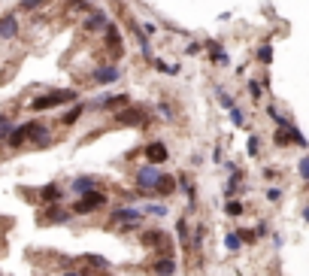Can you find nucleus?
I'll return each mask as SVG.
<instances>
[{
  "label": "nucleus",
  "instance_id": "2eb2a0df",
  "mask_svg": "<svg viewBox=\"0 0 309 276\" xmlns=\"http://www.w3.org/2000/svg\"><path fill=\"white\" fill-rule=\"evenodd\" d=\"M97 188V179L94 176H76L70 182V194H76V197H82V194H88V192H94Z\"/></svg>",
  "mask_w": 309,
  "mask_h": 276
},
{
  "label": "nucleus",
  "instance_id": "58836bf2",
  "mask_svg": "<svg viewBox=\"0 0 309 276\" xmlns=\"http://www.w3.org/2000/svg\"><path fill=\"white\" fill-rule=\"evenodd\" d=\"M140 30H142V33H145V37H149V40H152V37H155V33H158L161 28H158L155 22H142V25H140Z\"/></svg>",
  "mask_w": 309,
  "mask_h": 276
},
{
  "label": "nucleus",
  "instance_id": "c85d7f7f",
  "mask_svg": "<svg viewBox=\"0 0 309 276\" xmlns=\"http://www.w3.org/2000/svg\"><path fill=\"white\" fill-rule=\"evenodd\" d=\"M225 213H227L230 219H240V216L246 213V206H243V200H227V203H225Z\"/></svg>",
  "mask_w": 309,
  "mask_h": 276
},
{
  "label": "nucleus",
  "instance_id": "4c0bfd02",
  "mask_svg": "<svg viewBox=\"0 0 309 276\" xmlns=\"http://www.w3.org/2000/svg\"><path fill=\"white\" fill-rule=\"evenodd\" d=\"M85 261H88L91 267H103V270L109 267V261H106V258H100V255H85Z\"/></svg>",
  "mask_w": 309,
  "mask_h": 276
},
{
  "label": "nucleus",
  "instance_id": "72a5a7b5",
  "mask_svg": "<svg viewBox=\"0 0 309 276\" xmlns=\"http://www.w3.org/2000/svg\"><path fill=\"white\" fill-rule=\"evenodd\" d=\"M46 3V0H18V9H25V12H36Z\"/></svg>",
  "mask_w": 309,
  "mask_h": 276
},
{
  "label": "nucleus",
  "instance_id": "b1692460",
  "mask_svg": "<svg viewBox=\"0 0 309 276\" xmlns=\"http://www.w3.org/2000/svg\"><path fill=\"white\" fill-rule=\"evenodd\" d=\"M254 61H258V64H270L273 61V46L270 43L258 46V49H254Z\"/></svg>",
  "mask_w": 309,
  "mask_h": 276
},
{
  "label": "nucleus",
  "instance_id": "a878e982",
  "mask_svg": "<svg viewBox=\"0 0 309 276\" xmlns=\"http://www.w3.org/2000/svg\"><path fill=\"white\" fill-rule=\"evenodd\" d=\"M227 115H230V125H233V128H249V118H246V112H243L240 107H233Z\"/></svg>",
  "mask_w": 309,
  "mask_h": 276
},
{
  "label": "nucleus",
  "instance_id": "9b49d317",
  "mask_svg": "<svg viewBox=\"0 0 309 276\" xmlns=\"http://www.w3.org/2000/svg\"><path fill=\"white\" fill-rule=\"evenodd\" d=\"M109 25H112V22H109V15H106L103 9H91L85 19H82V28H85L88 33H100V30H106Z\"/></svg>",
  "mask_w": 309,
  "mask_h": 276
},
{
  "label": "nucleus",
  "instance_id": "20e7f679",
  "mask_svg": "<svg viewBox=\"0 0 309 276\" xmlns=\"http://www.w3.org/2000/svg\"><path fill=\"white\" fill-rule=\"evenodd\" d=\"M103 33H106V55H109V61H106V64H118V61L124 58V40H121V28H118V25H109Z\"/></svg>",
  "mask_w": 309,
  "mask_h": 276
},
{
  "label": "nucleus",
  "instance_id": "6e6552de",
  "mask_svg": "<svg viewBox=\"0 0 309 276\" xmlns=\"http://www.w3.org/2000/svg\"><path fill=\"white\" fill-rule=\"evenodd\" d=\"M88 107L91 110H112V112H118L124 107H131V94H103L97 100H91Z\"/></svg>",
  "mask_w": 309,
  "mask_h": 276
},
{
  "label": "nucleus",
  "instance_id": "c756f323",
  "mask_svg": "<svg viewBox=\"0 0 309 276\" xmlns=\"http://www.w3.org/2000/svg\"><path fill=\"white\" fill-rule=\"evenodd\" d=\"M225 249H227V252H240V249H243V237L230 231V234L225 237Z\"/></svg>",
  "mask_w": 309,
  "mask_h": 276
},
{
  "label": "nucleus",
  "instance_id": "79ce46f5",
  "mask_svg": "<svg viewBox=\"0 0 309 276\" xmlns=\"http://www.w3.org/2000/svg\"><path fill=\"white\" fill-rule=\"evenodd\" d=\"M236 234L243 237V243H254V240H258V234H254V231H246V228H240Z\"/></svg>",
  "mask_w": 309,
  "mask_h": 276
},
{
  "label": "nucleus",
  "instance_id": "ddd939ff",
  "mask_svg": "<svg viewBox=\"0 0 309 276\" xmlns=\"http://www.w3.org/2000/svg\"><path fill=\"white\" fill-rule=\"evenodd\" d=\"M18 15L15 12H3L0 15V40H15L18 37Z\"/></svg>",
  "mask_w": 309,
  "mask_h": 276
},
{
  "label": "nucleus",
  "instance_id": "aec40b11",
  "mask_svg": "<svg viewBox=\"0 0 309 276\" xmlns=\"http://www.w3.org/2000/svg\"><path fill=\"white\" fill-rule=\"evenodd\" d=\"M176 192V176H170V173H164L161 176V182H158V188H155V194H161V197H167V194H173Z\"/></svg>",
  "mask_w": 309,
  "mask_h": 276
},
{
  "label": "nucleus",
  "instance_id": "0eeeda50",
  "mask_svg": "<svg viewBox=\"0 0 309 276\" xmlns=\"http://www.w3.org/2000/svg\"><path fill=\"white\" fill-rule=\"evenodd\" d=\"M121 76H124V73H121L118 64H103V67H94V70L88 73V79L94 82V85H115Z\"/></svg>",
  "mask_w": 309,
  "mask_h": 276
},
{
  "label": "nucleus",
  "instance_id": "423d86ee",
  "mask_svg": "<svg viewBox=\"0 0 309 276\" xmlns=\"http://www.w3.org/2000/svg\"><path fill=\"white\" fill-rule=\"evenodd\" d=\"M115 125H124V128H149V115L137 107H124L115 112Z\"/></svg>",
  "mask_w": 309,
  "mask_h": 276
},
{
  "label": "nucleus",
  "instance_id": "f257e3e1",
  "mask_svg": "<svg viewBox=\"0 0 309 276\" xmlns=\"http://www.w3.org/2000/svg\"><path fill=\"white\" fill-rule=\"evenodd\" d=\"M79 100V91L76 88H55V91H46V94H36L28 107L33 112H49L55 107H70V103Z\"/></svg>",
  "mask_w": 309,
  "mask_h": 276
},
{
  "label": "nucleus",
  "instance_id": "f704fd0d",
  "mask_svg": "<svg viewBox=\"0 0 309 276\" xmlns=\"http://www.w3.org/2000/svg\"><path fill=\"white\" fill-rule=\"evenodd\" d=\"M158 112H161L164 118H167V122H170V118H176V110L170 107V103H167V100H158Z\"/></svg>",
  "mask_w": 309,
  "mask_h": 276
},
{
  "label": "nucleus",
  "instance_id": "a211bd4d",
  "mask_svg": "<svg viewBox=\"0 0 309 276\" xmlns=\"http://www.w3.org/2000/svg\"><path fill=\"white\" fill-rule=\"evenodd\" d=\"M61 197H64V188L55 185V182H49V185L40 188V200H43L46 206H49V203H61Z\"/></svg>",
  "mask_w": 309,
  "mask_h": 276
},
{
  "label": "nucleus",
  "instance_id": "412c9836",
  "mask_svg": "<svg viewBox=\"0 0 309 276\" xmlns=\"http://www.w3.org/2000/svg\"><path fill=\"white\" fill-rule=\"evenodd\" d=\"M176 237H179V246H182V249L191 246V240H188V216H182V219L176 221Z\"/></svg>",
  "mask_w": 309,
  "mask_h": 276
},
{
  "label": "nucleus",
  "instance_id": "6ab92c4d",
  "mask_svg": "<svg viewBox=\"0 0 309 276\" xmlns=\"http://www.w3.org/2000/svg\"><path fill=\"white\" fill-rule=\"evenodd\" d=\"M176 185L188 194V200H191V206H194V203H197V188H194V182H191L185 173H179V176H176Z\"/></svg>",
  "mask_w": 309,
  "mask_h": 276
},
{
  "label": "nucleus",
  "instance_id": "bb28decb",
  "mask_svg": "<svg viewBox=\"0 0 309 276\" xmlns=\"http://www.w3.org/2000/svg\"><path fill=\"white\" fill-rule=\"evenodd\" d=\"M246 152H249V158H258V155H261V137H258V134H249Z\"/></svg>",
  "mask_w": 309,
  "mask_h": 276
},
{
  "label": "nucleus",
  "instance_id": "cd10ccee",
  "mask_svg": "<svg viewBox=\"0 0 309 276\" xmlns=\"http://www.w3.org/2000/svg\"><path fill=\"white\" fill-rule=\"evenodd\" d=\"M142 213L145 216H155V219H164L170 210H167V203H149V206H142Z\"/></svg>",
  "mask_w": 309,
  "mask_h": 276
},
{
  "label": "nucleus",
  "instance_id": "473e14b6",
  "mask_svg": "<svg viewBox=\"0 0 309 276\" xmlns=\"http://www.w3.org/2000/svg\"><path fill=\"white\" fill-rule=\"evenodd\" d=\"M240 182H243V170H233L230 179H227V185H225V192H227V194H233V188L240 185Z\"/></svg>",
  "mask_w": 309,
  "mask_h": 276
},
{
  "label": "nucleus",
  "instance_id": "a19ab883",
  "mask_svg": "<svg viewBox=\"0 0 309 276\" xmlns=\"http://www.w3.org/2000/svg\"><path fill=\"white\" fill-rule=\"evenodd\" d=\"M261 176H264L267 182H276V179H279L282 173H279V170H276V167H267V170H264V173H261Z\"/></svg>",
  "mask_w": 309,
  "mask_h": 276
},
{
  "label": "nucleus",
  "instance_id": "49530a36",
  "mask_svg": "<svg viewBox=\"0 0 309 276\" xmlns=\"http://www.w3.org/2000/svg\"><path fill=\"white\" fill-rule=\"evenodd\" d=\"M106 276H109V273H106Z\"/></svg>",
  "mask_w": 309,
  "mask_h": 276
},
{
  "label": "nucleus",
  "instance_id": "f3484780",
  "mask_svg": "<svg viewBox=\"0 0 309 276\" xmlns=\"http://www.w3.org/2000/svg\"><path fill=\"white\" fill-rule=\"evenodd\" d=\"M85 110H88V103H82V100H76V103H70V110L64 112V118H61V125L64 128H73L79 122V118L85 115Z\"/></svg>",
  "mask_w": 309,
  "mask_h": 276
},
{
  "label": "nucleus",
  "instance_id": "37998d69",
  "mask_svg": "<svg viewBox=\"0 0 309 276\" xmlns=\"http://www.w3.org/2000/svg\"><path fill=\"white\" fill-rule=\"evenodd\" d=\"M254 234H258V240L267 237V234H270V225H267V221H258V225H254Z\"/></svg>",
  "mask_w": 309,
  "mask_h": 276
},
{
  "label": "nucleus",
  "instance_id": "39448f33",
  "mask_svg": "<svg viewBox=\"0 0 309 276\" xmlns=\"http://www.w3.org/2000/svg\"><path fill=\"white\" fill-rule=\"evenodd\" d=\"M140 246H145V249H158L161 255H173L170 252V237L164 234V231H142L140 234Z\"/></svg>",
  "mask_w": 309,
  "mask_h": 276
},
{
  "label": "nucleus",
  "instance_id": "f03ea898",
  "mask_svg": "<svg viewBox=\"0 0 309 276\" xmlns=\"http://www.w3.org/2000/svg\"><path fill=\"white\" fill-rule=\"evenodd\" d=\"M103 206H109V194H106V192H100V188H94V192L82 194L76 203H73V213H76V216H88V213L103 210Z\"/></svg>",
  "mask_w": 309,
  "mask_h": 276
},
{
  "label": "nucleus",
  "instance_id": "e433bc0d",
  "mask_svg": "<svg viewBox=\"0 0 309 276\" xmlns=\"http://www.w3.org/2000/svg\"><path fill=\"white\" fill-rule=\"evenodd\" d=\"M267 115H270L276 125H282V122H285V115L279 112V107H276V103H270V107H267Z\"/></svg>",
  "mask_w": 309,
  "mask_h": 276
},
{
  "label": "nucleus",
  "instance_id": "c03bdc74",
  "mask_svg": "<svg viewBox=\"0 0 309 276\" xmlns=\"http://www.w3.org/2000/svg\"><path fill=\"white\" fill-rule=\"evenodd\" d=\"M64 276H88V270H64Z\"/></svg>",
  "mask_w": 309,
  "mask_h": 276
},
{
  "label": "nucleus",
  "instance_id": "5701e85b",
  "mask_svg": "<svg viewBox=\"0 0 309 276\" xmlns=\"http://www.w3.org/2000/svg\"><path fill=\"white\" fill-rule=\"evenodd\" d=\"M12 131H15V122H12V118H9V115H3V112H0V140H3V143H6Z\"/></svg>",
  "mask_w": 309,
  "mask_h": 276
},
{
  "label": "nucleus",
  "instance_id": "9d476101",
  "mask_svg": "<svg viewBox=\"0 0 309 276\" xmlns=\"http://www.w3.org/2000/svg\"><path fill=\"white\" fill-rule=\"evenodd\" d=\"M142 206H115L112 213H109V221H115V225H131V221H142Z\"/></svg>",
  "mask_w": 309,
  "mask_h": 276
},
{
  "label": "nucleus",
  "instance_id": "dca6fc26",
  "mask_svg": "<svg viewBox=\"0 0 309 276\" xmlns=\"http://www.w3.org/2000/svg\"><path fill=\"white\" fill-rule=\"evenodd\" d=\"M152 273H155V276H173V273H176V258H173V255H161V258H155Z\"/></svg>",
  "mask_w": 309,
  "mask_h": 276
},
{
  "label": "nucleus",
  "instance_id": "f8f14e48",
  "mask_svg": "<svg viewBox=\"0 0 309 276\" xmlns=\"http://www.w3.org/2000/svg\"><path fill=\"white\" fill-rule=\"evenodd\" d=\"M142 155H145V161H149V164H158V167H161L164 161L170 158V149L164 146L161 140H155V143H149V146L142 149Z\"/></svg>",
  "mask_w": 309,
  "mask_h": 276
},
{
  "label": "nucleus",
  "instance_id": "a18cd8bd",
  "mask_svg": "<svg viewBox=\"0 0 309 276\" xmlns=\"http://www.w3.org/2000/svg\"><path fill=\"white\" fill-rule=\"evenodd\" d=\"M303 219H306V221H309V206H306V210H303Z\"/></svg>",
  "mask_w": 309,
  "mask_h": 276
},
{
  "label": "nucleus",
  "instance_id": "c9c22d12",
  "mask_svg": "<svg viewBox=\"0 0 309 276\" xmlns=\"http://www.w3.org/2000/svg\"><path fill=\"white\" fill-rule=\"evenodd\" d=\"M282 194H285L282 188H279V185H273V188H267V194H264V197H267L270 203H279V200H282Z\"/></svg>",
  "mask_w": 309,
  "mask_h": 276
},
{
  "label": "nucleus",
  "instance_id": "7c9ffc66",
  "mask_svg": "<svg viewBox=\"0 0 309 276\" xmlns=\"http://www.w3.org/2000/svg\"><path fill=\"white\" fill-rule=\"evenodd\" d=\"M215 94H218V103H222V110H227V112H230V110L236 107V103H233V97H230V94H227V91L222 88V85H218V88H215Z\"/></svg>",
  "mask_w": 309,
  "mask_h": 276
},
{
  "label": "nucleus",
  "instance_id": "4be33fe9",
  "mask_svg": "<svg viewBox=\"0 0 309 276\" xmlns=\"http://www.w3.org/2000/svg\"><path fill=\"white\" fill-rule=\"evenodd\" d=\"M152 67H155L158 73H167V76H179V73H182L179 64H167L164 58H152Z\"/></svg>",
  "mask_w": 309,
  "mask_h": 276
},
{
  "label": "nucleus",
  "instance_id": "4468645a",
  "mask_svg": "<svg viewBox=\"0 0 309 276\" xmlns=\"http://www.w3.org/2000/svg\"><path fill=\"white\" fill-rule=\"evenodd\" d=\"M203 52L209 55V61H212L215 67H227V64H230V55L225 52V46L218 43V40H209V43L203 46Z\"/></svg>",
  "mask_w": 309,
  "mask_h": 276
},
{
  "label": "nucleus",
  "instance_id": "7ed1b4c3",
  "mask_svg": "<svg viewBox=\"0 0 309 276\" xmlns=\"http://www.w3.org/2000/svg\"><path fill=\"white\" fill-rule=\"evenodd\" d=\"M161 176H164V173H161V167L145 161V164H140V167H137L134 182H137V188H140V192H155V188H158V182H161Z\"/></svg>",
  "mask_w": 309,
  "mask_h": 276
},
{
  "label": "nucleus",
  "instance_id": "393cba45",
  "mask_svg": "<svg viewBox=\"0 0 309 276\" xmlns=\"http://www.w3.org/2000/svg\"><path fill=\"white\" fill-rule=\"evenodd\" d=\"M246 91H249V97H252L254 103H261V97H264V85H261L258 79H249V85H246Z\"/></svg>",
  "mask_w": 309,
  "mask_h": 276
},
{
  "label": "nucleus",
  "instance_id": "1a4fd4ad",
  "mask_svg": "<svg viewBox=\"0 0 309 276\" xmlns=\"http://www.w3.org/2000/svg\"><path fill=\"white\" fill-rule=\"evenodd\" d=\"M70 219H73V210H64L61 203H49L40 213V225H61V221H70Z\"/></svg>",
  "mask_w": 309,
  "mask_h": 276
},
{
  "label": "nucleus",
  "instance_id": "ea45409f",
  "mask_svg": "<svg viewBox=\"0 0 309 276\" xmlns=\"http://www.w3.org/2000/svg\"><path fill=\"white\" fill-rule=\"evenodd\" d=\"M200 52H203V46H200V43H194V40H191V43L185 46V55H188V58H197Z\"/></svg>",
  "mask_w": 309,
  "mask_h": 276
},
{
  "label": "nucleus",
  "instance_id": "2f4dec72",
  "mask_svg": "<svg viewBox=\"0 0 309 276\" xmlns=\"http://www.w3.org/2000/svg\"><path fill=\"white\" fill-rule=\"evenodd\" d=\"M297 176H300L303 182H309V155H303V158L297 161Z\"/></svg>",
  "mask_w": 309,
  "mask_h": 276
}]
</instances>
